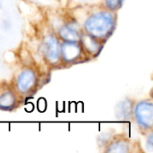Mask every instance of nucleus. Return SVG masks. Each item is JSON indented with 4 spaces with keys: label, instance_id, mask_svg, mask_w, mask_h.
<instances>
[{
    "label": "nucleus",
    "instance_id": "nucleus-1",
    "mask_svg": "<svg viewBox=\"0 0 153 153\" xmlns=\"http://www.w3.org/2000/svg\"><path fill=\"white\" fill-rule=\"evenodd\" d=\"M117 24L116 12L106 8L91 13L82 24L83 32L106 43L113 35Z\"/></svg>",
    "mask_w": 153,
    "mask_h": 153
},
{
    "label": "nucleus",
    "instance_id": "nucleus-2",
    "mask_svg": "<svg viewBox=\"0 0 153 153\" xmlns=\"http://www.w3.org/2000/svg\"><path fill=\"white\" fill-rule=\"evenodd\" d=\"M13 86L21 98L32 96L39 89V76L32 67H23L14 76Z\"/></svg>",
    "mask_w": 153,
    "mask_h": 153
},
{
    "label": "nucleus",
    "instance_id": "nucleus-3",
    "mask_svg": "<svg viewBox=\"0 0 153 153\" xmlns=\"http://www.w3.org/2000/svg\"><path fill=\"white\" fill-rule=\"evenodd\" d=\"M133 117L142 132L152 131L153 104L151 100L138 101L133 108Z\"/></svg>",
    "mask_w": 153,
    "mask_h": 153
},
{
    "label": "nucleus",
    "instance_id": "nucleus-4",
    "mask_svg": "<svg viewBox=\"0 0 153 153\" xmlns=\"http://www.w3.org/2000/svg\"><path fill=\"white\" fill-rule=\"evenodd\" d=\"M60 59L65 65H73L90 60L80 42L61 41Z\"/></svg>",
    "mask_w": 153,
    "mask_h": 153
},
{
    "label": "nucleus",
    "instance_id": "nucleus-5",
    "mask_svg": "<svg viewBox=\"0 0 153 153\" xmlns=\"http://www.w3.org/2000/svg\"><path fill=\"white\" fill-rule=\"evenodd\" d=\"M60 43L61 40L55 33H49L42 39L40 46L41 54L46 63L51 66L57 65L61 63Z\"/></svg>",
    "mask_w": 153,
    "mask_h": 153
},
{
    "label": "nucleus",
    "instance_id": "nucleus-6",
    "mask_svg": "<svg viewBox=\"0 0 153 153\" xmlns=\"http://www.w3.org/2000/svg\"><path fill=\"white\" fill-rule=\"evenodd\" d=\"M21 97L13 84L0 82V110L13 111L19 107Z\"/></svg>",
    "mask_w": 153,
    "mask_h": 153
},
{
    "label": "nucleus",
    "instance_id": "nucleus-7",
    "mask_svg": "<svg viewBox=\"0 0 153 153\" xmlns=\"http://www.w3.org/2000/svg\"><path fill=\"white\" fill-rule=\"evenodd\" d=\"M82 29L74 20H70L63 23L56 32V36L61 41L79 42L82 34Z\"/></svg>",
    "mask_w": 153,
    "mask_h": 153
},
{
    "label": "nucleus",
    "instance_id": "nucleus-8",
    "mask_svg": "<svg viewBox=\"0 0 153 153\" xmlns=\"http://www.w3.org/2000/svg\"><path fill=\"white\" fill-rule=\"evenodd\" d=\"M79 42L81 43L84 52L86 53V55L88 56L90 59L99 56L105 45L104 42L93 38L92 36L83 31H82V34Z\"/></svg>",
    "mask_w": 153,
    "mask_h": 153
},
{
    "label": "nucleus",
    "instance_id": "nucleus-9",
    "mask_svg": "<svg viewBox=\"0 0 153 153\" xmlns=\"http://www.w3.org/2000/svg\"><path fill=\"white\" fill-rule=\"evenodd\" d=\"M131 150V142L130 140L124 135H117L116 137H111L108 141L105 152H117L126 153Z\"/></svg>",
    "mask_w": 153,
    "mask_h": 153
},
{
    "label": "nucleus",
    "instance_id": "nucleus-10",
    "mask_svg": "<svg viewBox=\"0 0 153 153\" xmlns=\"http://www.w3.org/2000/svg\"><path fill=\"white\" fill-rule=\"evenodd\" d=\"M133 108H134V101L126 99L120 101L116 108V116L117 118L121 120H129L133 117Z\"/></svg>",
    "mask_w": 153,
    "mask_h": 153
},
{
    "label": "nucleus",
    "instance_id": "nucleus-11",
    "mask_svg": "<svg viewBox=\"0 0 153 153\" xmlns=\"http://www.w3.org/2000/svg\"><path fill=\"white\" fill-rule=\"evenodd\" d=\"M124 1L125 0H103V3L106 9L112 12H117L123 6Z\"/></svg>",
    "mask_w": 153,
    "mask_h": 153
},
{
    "label": "nucleus",
    "instance_id": "nucleus-12",
    "mask_svg": "<svg viewBox=\"0 0 153 153\" xmlns=\"http://www.w3.org/2000/svg\"><path fill=\"white\" fill-rule=\"evenodd\" d=\"M152 131L149 132V135L146 139V149L148 152H152L153 149V143H152Z\"/></svg>",
    "mask_w": 153,
    "mask_h": 153
}]
</instances>
